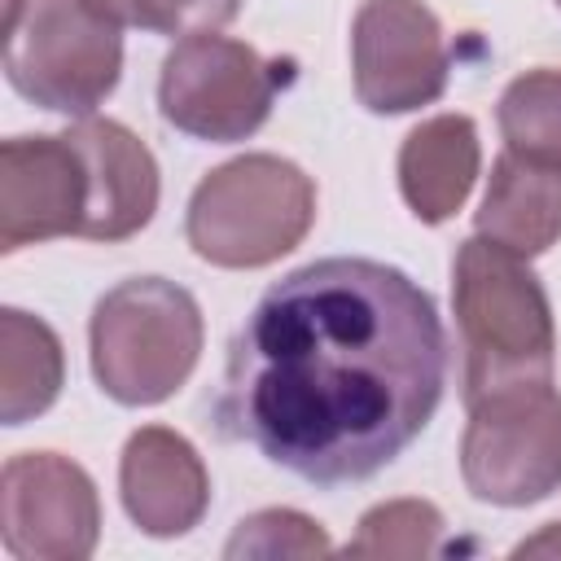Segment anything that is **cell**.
<instances>
[{
    "label": "cell",
    "instance_id": "obj_1",
    "mask_svg": "<svg viewBox=\"0 0 561 561\" xmlns=\"http://www.w3.org/2000/svg\"><path fill=\"white\" fill-rule=\"evenodd\" d=\"M447 386L434 298L377 259H316L259 294L215 399L228 438L311 486L386 469L430 425Z\"/></svg>",
    "mask_w": 561,
    "mask_h": 561
},
{
    "label": "cell",
    "instance_id": "obj_2",
    "mask_svg": "<svg viewBox=\"0 0 561 561\" xmlns=\"http://www.w3.org/2000/svg\"><path fill=\"white\" fill-rule=\"evenodd\" d=\"M451 311L465 351V403L513 381H552L557 320L530 263L486 237L451 259Z\"/></svg>",
    "mask_w": 561,
    "mask_h": 561
},
{
    "label": "cell",
    "instance_id": "obj_3",
    "mask_svg": "<svg viewBox=\"0 0 561 561\" xmlns=\"http://www.w3.org/2000/svg\"><path fill=\"white\" fill-rule=\"evenodd\" d=\"M202 307L167 276H131L105 289L88 320L92 377L123 408L171 399L202 359Z\"/></svg>",
    "mask_w": 561,
    "mask_h": 561
},
{
    "label": "cell",
    "instance_id": "obj_4",
    "mask_svg": "<svg viewBox=\"0 0 561 561\" xmlns=\"http://www.w3.org/2000/svg\"><path fill=\"white\" fill-rule=\"evenodd\" d=\"M311 224V175L280 153H241L202 175L188 197L184 237L197 259L245 272L298 250Z\"/></svg>",
    "mask_w": 561,
    "mask_h": 561
},
{
    "label": "cell",
    "instance_id": "obj_5",
    "mask_svg": "<svg viewBox=\"0 0 561 561\" xmlns=\"http://www.w3.org/2000/svg\"><path fill=\"white\" fill-rule=\"evenodd\" d=\"M123 35L83 0H9L4 79L48 114L88 118L118 88Z\"/></svg>",
    "mask_w": 561,
    "mask_h": 561
},
{
    "label": "cell",
    "instance_id": "obj_6",
    "mask_svg": "<svg viewBox=\"0 0 561 561\" xmlns=\"http://www.w3.org/2000/svg\"><path fill=\"white\" fill-rule=\"evenodd\" d=\"M465 408L460 478L473 500L522 508L561 491V394L552 381H513Z\"/></svg>",
    "mask_w": 561,
    "mask_h": 561
},
{
    "label": "cell",
    "instance_id": "obj_7",
    "mask_svg": "<svg viewBox=\"0 0 561 561\" xmlns=\"http://www.w3.org/2000/svg\"><path fill=\"white\" fill-rule=\"evenodd\" d=\"M280 79V61H267L245 39L219 31L184 35L162 57L158 114L193 140L232 145L267 123Z\"/></svg>",
    "mask_w": 561,
    "mask_h": 561
},
{
    "label": "cell",
    "instance_id": "obj_8",
    "mask_svg": "<svg viewBox=\"0 0 561 561\" xmlns=\"http://www.w3.org/2000/svg\"><path fill=\"white\" fill-rule=\"evenodd\" d=\"M0 539L18 561H83L101 539V500L83 465L22 451L0 473Z\"/></svg>",
    "mask_w": 561,
    "mask_h": 561
},
{
    "label": "cell",
    "instance_id": "obj_9",
    "mask_svg": "<svg viewBox=\"0 0 561 561\" xmlns=\"http://www.w3.org/2000/svg\"><path fill=\"white\" fill-rule=\"evenodd\" d=\"M451 70L443 22L421 0H364L351 26L355 96L373 114H412L443 96Z\"/></svg>",
    "mask_w": 561,
    "mask_h": 561
},
{
    "label": "cell",
    "instance_id": "obj_10",
    "mask_svg": "<svg viewBox=\"0 0 561 561\" xmlns=\"http://www.w3.org/2000/svg\"><path fill=\"white\" fill-rule=\"evenodd\" d=\"M88 206L83 158L70 136H9L0 145V250L79 237Z\"/></svg>",
    "mask_w": 561,
    "mask_h": 561
},
{
    "label": "cell",
    "instance_id": "obj_11",
    "mask_svg": "<svg viewBox=\"0 0 561 561\" xmlns=\"http://www.w3.org/2000/svg\"><path fill=\"white\" fill-rule=\"evenodd\" d=\"M70 145L83 158V175H88V206H83V228L79 237L88 241H127L136 237L153 210H158V162L149 153V145L118 118H79L75 127H66Z\"/></svg>",
    "mask_w": 561,
    "mask_h": 561
},
{
    "label": "cell",
    "instance_id": "obj_12",
    "mask_svg": "<svg viewBox=\"0 0 561 561\" xmlns=\"http://www.w3.org/2000/svg\"><path fill=\"white\" fill-rule=\"evenodd\" d=\"M118 495L136 530L153 539L188 535L210 508V473L197 447L171 425H140L123 443Z\"/></svg>",
    "mask_w": 561,
    "mask_h": 561
},
{
    "label": "cell",
    "instance_id": "obj_13",
    "mask_svg": "<svg viewBox=\"0 0 561 561\" xmlns=\"http://www.w3.org/2000/svg\"><path fill=\"white\" fill-rule=\"evenodd\" d=\"M482 171V145L469 114H434L399 145V193L421 224L451 219Z\"/></svg>",
    "mask_w": 561,
    "mask_h": 561
},
{
    "label": "cell",
    "instance_id": "obj_14",
    "mask_svg": "<svg viewBox=\"0 0 561 561\" xmlns=\"http://www.w3.org/2000/svg\"><path fill=\"white\" fill-rule=\"evenodd\" d=\"M478 237L535 259L561 241V171L539 167L513 149L491 162L482 206L473 210Z\"/></svg>",
    "mask_w": 561,
    "mask_h": 561
},
{
    "label": "cell",
    "instance_id": "obj_15",
    "mask_svg": "<svg viewBox=\"0 0 561 561\" xmlns=\"http://www.w3.org/2000/svg\"><path fill=\"white\" fill-rule=\"evenodd\" d=\"M66 381V351L48 320L4 307L0 311V421L26 425L48 412Z\"/></svg>",
    "mask_w": 561,
    "mask_h": 561
},
{
    "label": "cell",
    "instance_id": "obj_16",
    "mask_svg": "<svg viewBox=\"0 0 561 561\" xmlns=\"http://www.w3.org/2000/svg\"><path fill=\"white\" fill-rule=\"evenodd\" d=\"M504 149L561 171V70L539 66L517 75L495 105Z\"/></svg>",
    "mask_w": 561,
    "mask_h": 561
},
{
    "label": "cell",
    "instance_id": "obj_17",
    "mask_svg": "<svg viewBox=\"0 0 561 561\" xmlns=\"http://www.w3.org/2000/svg\"><path fill=\"white\" fill-rule=\"evenodd\" d=\"M443 513L430 500H386L359 517L346 557H434L443 552Z\"/></svg>",
    "mask_w": 561,
    "mask_h": 561
},
{
    "label": "cell",
    "instance_id": "obj_18",
    "mask_svg": "<svg viewBox=\"0 0 561 561\" xmlns=\"http://www.w3.org/2000/svg\"><path fill=\"white\" fill-rule=\"evenodd\" d=\"M333 539L324 526L298 508H263L237 522L224 557H329Z\"/></svg>",
    "mask_w": 561,
    "mask_h": 561
},
{
    "label": "cell",
    "instance_id": "obj_19",
    "mask_svg": "<svg viewBox=\"0 0 561 561\" xmlns=\"http://www.w3.org/2000/svg\"><path fill=\"white\" fill-rule=\"evenodd\" d=\"M114 26H140L153 35H202L219 31L241 13V0H83Z\"/></svg>",
    "mask_w": 561,
    "mask_h": 561
},
{
    "label": "cell",
    "instance_id": "obj_20",
    "mask_svg": "<svg viewBox=\"0 0 561 561\" xmlns=\"http://www.w3.org/2000/svg\"><path fill=\"white\" fill-rule=\"evenodd\" d=\"M513 552H517V557H526V552H548V557H557V552H561V522L543 526L535 539H522Z\"/></svg>",
    "mask_w": 561,
    "mask_h": 561
},
{
    "label": "cell",
    "instance_id": "obj_21",
    "mask_svg": "<svg viewBox=\"0 0 561 561\" xmlns=\"http://www.w3.org/2000/svg\"><path fill=\"white\" fill-rule=\"evenodd\" d=\"M557 9H561V0H557Z\"/></svg>",
    "mask_w": 561,
    "mask_h": 561
}]
</instances>
